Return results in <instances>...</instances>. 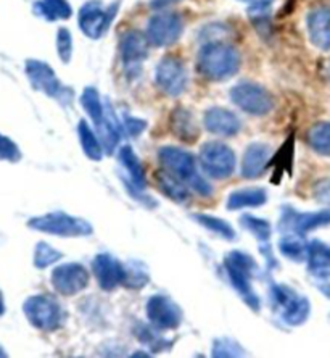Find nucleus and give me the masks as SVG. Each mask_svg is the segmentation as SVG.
<instances>
[{
	"label": "nucleus",
	"instance_id": "43",
	"mask_svg": "<svg viewBox=\"0 0 330 358\" xmlns=\"http://www.w3.org/2000/svg\"><path fill=\"white\" fill-rule=\"evenodd\" d=\"M5 313V302H3V294L0 291V317Z\"/></svg>",
	"mask_w": 330,
	"mask_h": 358
},
{
	"label": "nucleus",
	"instance_id": "17",
	"mask_svg": "<svg viewBox=\"0 0 330 358\" xmlns=\"http://www.w3.org/2000/svg\"><path fill=\"white\" fill-rule=\"evenodd\" d=\"M203 124H205L208 133L223 136V138L235 136L242 128V123H240L237 115L221 107L207 110L205 117H203Z\"/></svg>",
	"mask_w": 330,
	"mask_h": 358
},
{
	"label": "nucleus",
	"instance_id": "3",
	"mask_svg": "<svg viewBox=\"0 0 330 358\" xmlns=\"http://www.w3.org/2000/svg\"><path fill=\"white\" fill-rule=\"evenodd\" d=\"M239 50L224 42H208L198 55V68L202 75L211 81L227 80L239 71Z\"/></svg>",
	"mask_w": 330,
	"mask_h": 358
},
{
	"label": "nucleus",
	"instance_id": "37",
	"mask_svg": "<svg viewBox=\"0 0 330 358\" xmlns=\"http://www.w3.org/2000/svg\"><path fill=\"white\" fill-rule=\"evenodd\" d=\"M21 152L18 145L15 144L12 139L5 138V136L0 134V160L7 162H20Z\"/></svg>",
	"mask_w": 330,
	"mask_h": 358
},
{
	"label": "nucleus",
	"instance_id": "5",
	"mask_svg": "<svg viewBox=\"0 0 330 358\" xmlns=\"http://www.w3.org/2000/svg\"><path fill=\"white\" fill-rule=\"evenodd\" d=\"M198 159L205 175L216 181H224L232 176L237 163L234 150L223 142H207L200 149Z\"/></svg>",
	"mask_w": 330,
	"mask_h": 358
},
{
	"label": "nucleus",
	"instance_id": "13",
	"mask_svg": "<svg viewBox=\"0 0 330 358\" xmlns=\"http://www.w3.org/2000/svg\"><path fill=\"white\" fill-rule=\"evenodd\" d=\"M184 23L179 15L161 13L151 17L147 24V39L155 47L172 45L181 38Z\"/></svg>",
	"mask_w": 330,
	"mask_h": 358
},
{
	"label": "nucleus",
	"instance_id": "34",
	"mask_svg": "<svg viewBox=\"0 0 330 358\" xmlns=\"http://www.w3.org/2000/svg\"><path fill=\"white\" fill-rule=\"evenodd\" d=\"M247 352L235 339L230 338H219L214 339L211 347V357L214 358H235L245 357Z\"/></svg>",
	"mask_w": 330,
	"mask_h": 358
},
{
	"label": "nucleus",
	"instance_id": "41",
	"mask_svg": "<svg viewBox=\"0 0 330 358\" xmlns=\"http://www.w3.org/2000/svg\"><path fill=\"white\" fill-rule=\"evenodd\" d=\"M240 2H247L250 5H253L256 10H264L272 3V0H240Z\"/></svg>",
	"mask_w": 330,
	"mask_h": 358
},
{
	"label": "nucleus",
	"instance_id": "35",
	"mask_svg": "<svg viewBox=\"0 0 330 358\" xmlns=\"http://www.w3.org/2000/svg\"><path fill=\"white\" fill-rule=\"evenodd\" d=\"M150 276L145 268L140 263H130L126 265V276L123 286L129 289H142L145 284H149Z\"/></svg>",
	"mask_w": 330,
	"mask_h": 358
},
{
	"label": "nucleus",
	"instance_id": "29",
	"mask_svg": "<svg viewBox=\"0 0 330 358\" xmlns=\"http://www.w3.org/2000/svg\"><path fill=\"white\" fill-rule=\"evenodd\" d=\"M34 12L49 21L68 20L73 15V10L66 0H42V2H36Z\"/></svg>",
	"mask_w": 330,
	"mask_h": 358
},
{
	"label": "nucleus",
	"instance_id": "21",
	"mask_svg": "<svg viewBox=\"0 0 330 358\" xmlns=\"http://www.w3.org/2000/svg\"><path fill=\"white\" fill-rule=\"evenodd\" d=\"M268 202V192L263 187H245L230 192L226 200L227 210L256 208Z\"/></svg>",
	"mask_w": 330,
	"mask_h": 358
},
{
	"label": "nucleus",
	"instance_id": "26",
	"mask_svg": "<svg viewBox=\"0 0 330 358\" xmlns=\"http://www.w3.org/2000/svg\"><path fill=\"white\" fill-rule=\"evenodd\" d=\"M77 138H80L84 155H86L89 160L92 162L103 160L105 149L102 145V141L98 139L96 131L89 126L87 121L81 120L80 123H77Z\"/></svg>",
	"mask_w": 330,
	"mask_h": 358
},
{
	"label": "nucleus",
	"instance_id": "25",
	"mask_svg": "<svg viewBox=\"0 0 330 358\" xmlns=\"http://www.w3.org/2000/svg\"><path fill=\"white\" fill-rule=\"evenodd\" d=\"M155 181H156V186L160 187V191L163 192L167 199H171L172 202L186 203L187 200L190 199L188 186H186L181 179L172 176L171 173H167L166 170H161L156 173Z\"/></svg>",
	"mask_w": 330,
	"mask_h": 358
},
{
	"label": "nucleus",
	"instance_id": "27",
	"mask_svg": "<svg viewBox=\"0 0 330 358\" xmlns=\"http://www.w3.org/2000/svg\"><path fill=\"white\" fill-rule=\"evenodd\" d=\"M308 242L300 233L287 231L279 241L280 254L292 262L301 263L308 259Z\"/></svg>",
	"mask_w": 330,
	"mask_h": 358
},
{
	"label": "nucleus",
	"instance_id": "36",
	"mask_svg": "<svg viewBox=\"0 0 330 358\" xmlns=\"http://www.w3.org/2000/svg\"><path fill=\"white\" fill-rule=\"evenodd\" d=\"M57 50L63 63H70L73 57V38L68 28H60L57 33Z\"/></svg>",
	"mask_w": 330,
	"mask_h": 358
},
{
	"label": "nucleus",
	"instance_id": "30",
	"mask_svg": "<svg viewBox=\"0 0 330 358\" xmlns=\"http://www.w3.org/2000/svg\"><path fill=\"white\" fill-rule=\"evenodd\" d=\"M192 218L197 221L198 224L203 226V228L211 231L213 234H218L219 238L226 239V241H235L237 239V233L235 229L227 223L226 220L213 217V215H205V213H195L192 215Z\"/></svg>",
	"mask_w": 330,
	"mask_h": 358
},
{
	"label": "nucleus",
	"instance_id": "10",
	"mask_svg": "<svg viewBox=\"0 0 330 358\" xmlns=\"http://www.w3.org/2000/svg\"><path fill=\"white\" fill-rule=\"evenodd\" d=\"M91 273L81 263H61L52 271L50 282L63 297H73L89 286Z\"/></svg>",
	"mask_w": 330,
	"mask_h": 358
},
{
	"label": "nucleus",
	"instance_id": "40",
	"mask_svg": "<svg viewBox=\"0 0 330 358\" xmlns=\"http://www.w3.org/2000/svg\"><path fill=\"white\" fill-rule=\"evenodd\" d=\"M317 289H319V291H321L327 299H330V276H329V278H321V281L317 282Z\"/></svg>",
	"mask_w": 330,
	"mask_h": 358
},
{
	"label": "nucleus",
	"instance_id": "1",
	"mask_svg": "<svg viewBox=\"0 0 330 358\" xmlns=\"http://www.w3.org/2000/svg\"><path fill=\"white\" fill-rule=\"evenodd\" d=\"M158 159L163 170L171 173L172 176L181 179L186 184L195 191L198 196L209 197L213 194V187L205 178L198 171L197 162L193 159L190 152H187L181 147L165 145L158 150Z\"/></svg>",
	"mask_w": 330,
	"mask_h": 358
},
{
	"label": "nucleus",
	"instance_id": "38",
	"mask_svg": "<svg viewBox=\"0 0 330 358\" xmlns=\"http://www.w3.org/2000/svg\"><path fill=\"white\" fill-rule=\"evenodd\" d=\"M314 196L322 203H330V178L319 181L316 189H314Z\"/></svg>",
	"mask_w": 330,
	"mask_h": 358
},
{
	"label": "nucleus",
	"instance_id": "6",
	"mask_svg": "<svg viewBox=\"0 0 330 358\" xmlns=\"http://www.w3.org/2000/svg\"><path fill=\"white\" fill-rule=\"evenodd\" d=\"M26 318L36 329L55 331L63 323V310L55 299L47 296H33L23 303Z\"/></svg>",
	"mask_w": 330,
	"mask_h": 358
},
{
	"label": "nucleus",
	"instance_id": "9",
	"mask_svg": "<svg viewBox=\"0 0 330 358\" xmlns=\"http://www.w3.org/2000/svg\"><path fill=\"white\" fill-rule=\"evenodd\" d=\"M26 75L36 91L44 92L45 96L60 100L61 103H68L71 100V91L63 86L55 71L44 62L28 60L26 62Z\"/></svg>",
	"mask_w": 330,
	"mask_h": 358
},
{
	"label": "nucleus",
	"instance_id": "15",
	"mask_svg": "<svg viewBox=\"0 0 330 358\" xmlns=\"http://www.w3.org/2000/svg\"><path fill=\"white\" fill-rule=\"evenodd\" d=\"M156 84L167 96H181L187 87V71L182 62L174 57L161 60L156 68Z\"/></svg>",
	"mask_w": 330,
	"mask_h": 358
},
{
	"label": "nucleus",
	"instance_id": "4",
	"mask_svg": "<svg viewBox=\"0 0 330 358\" xmlns=\"http://www.w3.org/2000/svg\"><path fill=\"white\" fill-rule=\"evenodd\" d=\"M31 229L57 238H89L93 234V226L87 220L73 217L65 212H52L34 217L28 221Z\"/></svg>",
	"mask_w": 330,
	"mask_h": 358
},
{
	"label": "nucleus",
	"instance_id": "12",
	"mask_svg": "<svg viewBox=\"0 0 330 358\" xmlns=\"http://www.w3.org/2000/svg\"><path fill=\"white\" fill-rule=\"evenodd\" d=\"M118 2L113 3L107 10L102 8V5L97 0L87 2L80 10V28L87 38L100 39L112 26L114 17L118 12Z\"/></svg>",
	"mask_w": 330,
	"mask_h": 358
},
{
	"label": "nucleus",
	"instance_id": "42",
	"mask_svg": "<svg viewBox=\"0 0 330 358\" xmlns=\"http://www.w3.org/2000/svg\"><path fill=\"white\" fill-rule=\"evenodd\" d=\"M171 2H176V0H155V2L151 3V7H165V5H170Z\"/></svg>",
	"mask_w": 330,
	"mask_h": 358
},
{
	"label": "nucleus",
	"instance_id": "33",
	"mask_svg": "<svg viewBox=\"0 0 330 358\" xmlns=\"http://www.w3.org/2000/svg\"><path fill=\"white\" fill-rule=\"evenodd\" d=\"M61 259H63L61 252L57 250L55 247H52L50 244H47V242L40 241L36 244L34 266L38 268V270H45V268H49L50 265H54V263H57Z\"/></svg>",
	"mask_w": 330,
	"mask_h": 358
},
{
	"label": "nucleus",
	"instance_id": "31",
	"mask_svg": "<svg viewBox=\"0 0 330 358\" xmlns=\"http://www.w3.org/2000/svg\"><path fill=\"white\" fill-rule=\"evenodd\" d=\"M81 105H82L84 112L91 117L92 123L96 124V128H98V126H100L105 121L107 113H105L100 96H98V92L96 91V89L93 87L84 89V92L81 96Z\"/></svg>",
	"mask_w": 330,
	"mask_h": 358
},
{
	"label": "nucleus",
	"instance_id": "23",
	"mask_svg": "<svg viewBox=\"0 0 330 358\" xmlns=\"http://www.w3.org/2000/svg\"><path fill=\"white\" fill-rule=\"evenodd\" d=\"M171 129L177 139L187 144H193L200 136V131L193 121V115L184 108H177L171 115Z\"/></svg>",
	"mask_w": 330,
	"mask_h": 358
},
{
	"label": "nucleus",
	"instance_id": "24",
	"mask_svg": "<svg viewBox=\"0 0 330 358\" xmlns=\"http://www.w3.org/2000/svg\"><path fill=\"white\" fill-rule=\"evenodd\" d=\"M118 159L121 162L123 168L126 170V173L129 175V181L133 184L134 187L140 189L144 191L147 187V178H145V171L142 166V162L139 160L137 154H135L134 149L130 145H124L119 149Z\"/></svg>",
	"mask_w": 330,
	"mask_h": 358
},
{
	"label": "nucleus",
	"instance_id": "32",
	"mask_svg": "<svg viewBox=\"0 0 330 358\" xmlns=\"http://www.w3.org/2000/svg\"><path fill=\"white\" fill-rule=\"evenodd\" d=\"M240 224H242L247 231H250L260 242H268L271 239L272 228L269 221L253 217V215L250 213H245L243 217L240 218Z\"/></svg>",
	"mask_w": 330,
	"mask_h": 358
},
{
	"label": "nucleus",
	"instance_id": "2",
	"mask_svg": "<svg viewBox=\"0 0 330 358\" xmlns=\"http://www.w3.org/2000/svg\"><path fill=\"white\" fill-rule=\"evenodd\" d=\"M224 268H226L227 278L235 292L243 300L245 305L255 313H260L261 300L260 296L251 287V279L256 271V262L253 257L240 250L229 252L224 259Z\"/></svg>",
	"mask_w": 330,
	"mask_h": 358
},
{
	"label": "nucleus",
	"instance_id": "11",
	"mask_svg": "<svg viewBox=\"0 0 330 358\" xmlns=\"http://www.w3.org/2000/svg\"><path fill=\"white\" fill-rule=\"evenodd\" d=\"M147 318L156 331L177 329L182 323V308L166 296H151L145 307Z\"/></svg>",
	"mask_w": 330,
	"mask_h": 358
},
{
	"label": "nucleus",
	"instance_id": "22",
	"mask_svg": "<svg viewBox=\"0 0 330 358\" xmlns=\"http://www.w3.org/2000/svg\"><path fill=\"white\" fill-rule=\"evenodd\" d=\"M308 270L317 278L330 276V247L314 239L308 245Z\"/></svg>",
	"mask_w": 330,
	"mask_h": 358
},
{
	"label": "nucleus",
	"instance_id": "7",
	"mask_svg": "<svg viewBox=\"0 0 330 358\" xmlns=\"http://www.w3.org/2000/svg\"><path fill=\"white\" fill-rule=\"evenodd\" d=\"M272 299L280 308L282 321L289 326L305 324L311 315V303L306 297L287 286H272Z\"/></svg>",
	"mask_w": 330,
	"mask_h": 358
},
{
	"label": "nucleus",
	"instance_id": "8",
	"mask_svg": "<svg viewBox=\"0 0 330 358\" xmlns=\"http://www.w3.org/2000/svg\"><path fill=\"white\" fill-rule=\"evenodd\" d=\"M230 100L240 110L253 115V117H264L274 107L269 92L255 83H240L234 86L230 89Z\"/></svg>",
	"mask_w": 330,
	"mask_h": 358
},
{
	"label": "nucleus",
	"instance_id": "14",
	"mask_svg": "<svg viewBox=\"0 0 330 358\" xmlns=\"http://www.w3.org/2000/svg\"><path fill=\"white\" fill-rule=\"evenodd\" d=\"M92 273L100 289L112 292L124 284L126 265H123L114 255L108 254V252H102L92 260Z\"/></svg>",
	"mask_w": 330,
	"mask_h": 358
},
{
	"label": "nucleus",
	"instance_id": "16",
	"mask_svg": "<svg viewBox=\"0 0 330 358\" xmlns=\"http://www.w3.org/2000/svg\"><path fill=\"white\" fill-rule=\"evenodd\" d=\"M330 224V208L319 210V212H295L292 208H284L280 217V229L293 231V233L306 234L313 229L322 228Z\"/></svg>",
	"mask_w": 330,
	"mask_h": 358
},
{
	"label": "nucleus",
	"instance_id": "18",
	"mask_svg": "<svg viewBox=\"0 0 330 358\" xmlns=\"http://www.w3.org/2000/svg\"><path fill=\"white\" fill-rule=\"evenodd\" d=\"M272 157V150L268 144H261V142H255L250 144L243 152L242 166H240V173L245 179H256L264 175L266 168Z\"/></svg>",
	"mask_w": 330,
	"mask_h": 358
},
{
	"label": "nucleus",
	"instance_id": "19",
	"mask_svg": "<svg viewBox=\"0 0 330 358\" xmlns=\"http://www.w3.org/2000/svg\"><path fill=\"white\" fill-rule=\"evenodd\" d=\"M149 39L139 31H130L121 39V55L126 68H137L149 54Z\"/></svg>",
	"mask_w": 330,
	"mask_h": 358
},
{
	"label": "nucleus",
	"instance_id": "20",
	"mask_svg": "<svg viewBox=\"0 0 330 358\" xmlns=\"http://www.w3.org/2000/svg\"><path fill=\"white\" fill-rule=\"evenodd\" d=\"M308 34L317 49L330 50V8H317L310 13Z\"/></svg>",
	"mask_w": 330,
	"mask_h": 358
},
{
	"label": "nucleus",
	"instance_id": "39",
	"mask_svg": "<svg viewBox=\"0 0 330 358\" xmlns=\"http://www.w3.org/2000/svg\"><path fill=\"white\" fill-rule=\"evenodd\" d=\"M124 126L130 136H139V134H142V131L147 128V121L128 117L124 121Z\"/></svg>",
	"mask_w": 330,
	"mask_h": 358
},
{
	"label": "nucleus",
	"instance_id": "28",
	"mask_svg": "<svg viewBox=\"0 0 330 358\" xmlns=\"http://www.w3.org/2000/svg\"><path fill=\"white\" fill-rule=\"evenodd\" d=\"M308 144L321 157H330V121H321L308 131Z\"/></svg>",
	"mask_w": 330,
	"mask_h": 358
}]
</instances>
